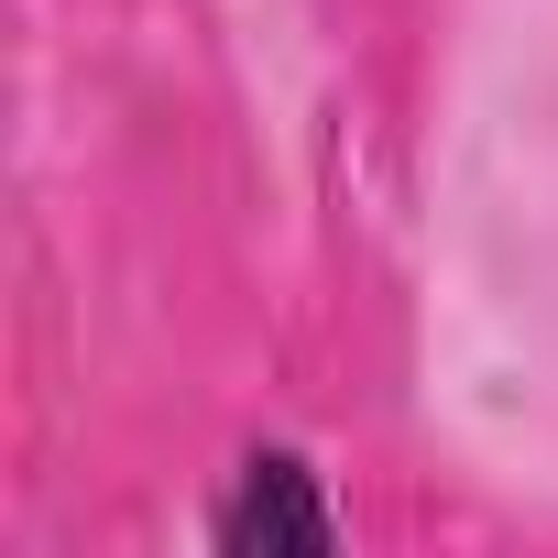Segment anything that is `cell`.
I'll return each mask as SVG.
<instances>
[{
    "mask_svg": "<svg viewBox=\"0 0 558 558\" xmlns=\"http://www.w3.org/2000/svg\"><path fill=\"white\" fill-rule=\"evenodd\" d=\"M208 536H219L230 558H274V547L318 558V547H340V514H329V482H318L296 449H252V460L230 471V493L208 504Z\"/></svg>",
    "mask_w": 558,
    "mask_h": 558,
    "instance_id": "obj_1",
    "label": "cell"
}]
</instances>
